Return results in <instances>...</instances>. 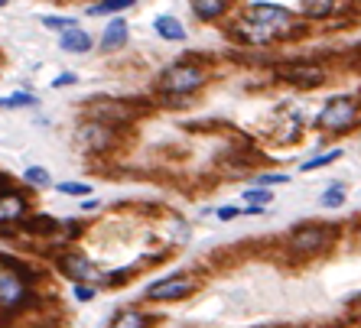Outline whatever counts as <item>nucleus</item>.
I'll return each instance as SVG.
<instances>
[{
	"instance_id": "f03ea898",
	"label": "nucleus",
	"mask_w": 361,
	"mask_h": 328,
	"mask_svg": "<svg viewBox=\"0 0 361 328\" xmlns=\"http://www.w3.org/2000/svg\"><path fill=\"white\" fill-rule=\"evenodd\" d=\"M29 292L27 270H20L17 263L0 260V309H20Z\"/></svg>"
},
{
	"instance_id": "0eeeda50",
	"label": "nucleus",
	"mask_w": 361,
	"mask_h": 328,
	"mask_svg": "<svg viewBox=\"0 0 361 328\" xmlns=\"http://www.w3.org/2000/svg\"><path fill=\"white\" fill-rule=\"evenodd\" d=\"M78 140H82V147L91 153H105L108 147H111V140H115V133L108 131V124H85L82 131H78Z\"/></svg>"
},
{
	"instance_id": "7c9ffc66",
	"label": "nucleus",
	"mask_w": 361,
	"mask_h": 328,
	"mask_svg": "<svg viewBox=\"0 0 361 328\" xmlns=\"http://www.w3.org/2000/svg\"><path fill=\"white\" fill-rule=\"evenodd\" d=\"M358 325H361V312H358Z\"/></svg>"
},
{
	"instance_id": "20e7f679",
	"label": "nucleus",
	"mask_w": 361,
	"mask_h": 328,
	"mask_svg": "<svg viewBox=\"0 0 361 328\" xmlns=\"http://www.w3.org/2000/svg\"><path fill=\"white\" fill-rule=\"evenodd\" d=\"M202 82H205V72H202L199 66H192V62H176V66H170L163 72L160 88L166 94H189V91H196Z\"/></svg>"
},
{
	"instance_id": "39448f33",
	"label": "nucleus",
	"mask_w": 361,
	"mask_h": 328,
	"mask_svg": "<svg viewBox=\"0 0 361 328\" xmlns=\"http://www.w3.org/2000/svg\"><path fill=\"white\" fill-rule=\"evenodd\" d=\"M192 290H196V280H192V276H166V280L153 283L150 290H147V299L150 302H176V299H186Z\"/></svg>"
},
{
	"instance_id": "393cba45",
	"label": "nucleus",
	"mask_w": 361,
	"mask_h": 328,
	"mask_svg": "<svg viewBox=\"0 0 361 328\" xmlns=\"http://www.w3.org/2000/svg\"><path fill=\"white\" fill-rule=\"evenodd\" d=\"M59 192H62V195H88V186L85 182H62Z\"/></svg>"
},
{
	"instance_id": "412c9836",
	"label": "nucleus",
	"mask_w": 361,
	"mask_h": 328,
	"mask_svg": "<svg viewBox=\"0 0 361 328\" xmlns=\"http://www.w3.org/2000/svg\"><path fill=\"white\" fill-rule=\"evenodd\" d=\"M23 179H27L29 186H49V172L39 166H29L27 172H23Z\"/></svg>"
},
{
	"instance_id": "cd10ccee",
	"label": "nucleus",
	"mask_w": 361,
	"mask_h": 328,
	"mask_svg": "<svg viewBox=\"0 0 361 328\" xmlns=\"http://www.w3.org/2000/svg\"><path fill=\"white\" fill-rule=\"evenodd\" d=\"M75 82H78L75 72H62V75H59L56 82H52V88H66V84H75Z\"/></svg>"
},
{
	"instance_id": "c85d7f7f",
	"label": "nucleus",
	"mask_w": 361,
	"mask_h": 328,
	"mask_svg": "<svg viewBox=\"0 0 361 328\" xmlns=\"http://www.w3.org/2000/svg\"><path fill=\"white\" fill-rule=\"evenodd\" d=\"M235 215H238V208H219V218H221V221H231V218H235Z\"/></svg>"
},
{
	"instance_id": "4468645a",
	"label": "nucleus",
	"mask_w": 361,
	"mask_h": 328,
	"mask_svg": "<svg viewBox=\"0 0 361 328\" xmlns=\"http://www.w3.org/2000/svg\"><path fill=\"white\" fill-rule=\"evenodd\" d=\"M228 7L231 0H192V13L199 20H219Z\"/></svg>"
},
{
	"instance_id": "c756f323",
	"label": "nucleus",
	"mask_w": 361,
	"mask_h": 328,
	"mask_svg": "<svg viewBox=\"0 0 361 328\" xmlns=\"http://www.w3.org/2000/svg\"><path fill=\"white\" fill-rule=\"evenodd\" d=\"M0 7H7V0H0Z\"/></svg>"
},
{
	"instance_id": "ddd939ff",
	"label": "nucleus",
	"mask_w": 361,
	"mask_h": 328,
	"mask_svg": "<svg viewBox=\"0 0 361 328\" xmlns=\"http://www.w3.org/2000/svg\"><path fill=\"white\" fill-rule=\"evenodd\" d=\"M153 29H156V36L170 39V43H182L186 39V29H182V23L176 17H156L153 20Z\"/></svg>"
},
{
	"instance_id": "2f4dec72",
	"label": "nucleus",
	"mask_w": 361,
	"mask_h": 328,
	"mask_svg": "<svg viewBox=\"0 0 361 328\" xmlns=\"http://www.w3.org/2000/svg\"><path fill=\"white\" fill-rule=\"evenodd\" d=\"M358 3H361V0H358Z\"/></svg>"
},
{
	"instance_id": "423d86ee",
	"label": "nucleus",
	"mask_w": 361,
	"mask_h": 328,
	"mask_svg": "<svg viewBox=\"0 0 361 328\" xmlns=\"http://www.w3.org/2000/svg\"><path fill=\"white\" fill-rule=\"evenodd\" d=\"M247 20H257V23L270 27L274 33H290V27H293V13L286 7H277V3H254V7H247Z\"/></svg>"
},
{
	"instance_id": "f8f14e48",
	"label": "nucleus",
	"mask_w": 361,
	"mask_h": 328,
	"mask_svg": "<svg viewBox=\"0 0 361 328\" xmlns=\"http://www.w3.org/2000/svg\"><path fill=\"white\" fill-rule=\"evenodd\" d=\"M59 43H62V49H66V52H78V56L91 49V36H88V33H82V29H75V27L62 29V39H59Z\"/></svg>"
},
{
	"instance_id": "5701e85b",
	"label": "nucleus",
	"mask_w": 361,
	"mask_h": 328,
	"mask_svg": "<svg viewBox=\"0 0 361 328\" xmlns=\"http://www.w3.org/2000/svg\"><path fill=\"white\" fill-rule=\"evenodd\" d=\"M247 202H260V205H267L270 202V192H267V186H254V188H247L244 192Z\"/></svg>"
},
{
	"instance_id": "a878e982",
	"label": "nucleus",
	"mask_w": 361,
	"mask_h": 328,
	"mask_svg": "<svg viewBox=\"0 0 361 328\" xmlns=\"http://www.w3.org/2000/svg\"><path fill=\"white\" fill-rule=\"evenodd\" d=\"M98 296V286H75V299L78 302H91Z\"/></svg>"
},
{
	"instance_id": "dca6fc26",
	"label": "nucleus",
	"mask_w": 361,
	"mask_h": 328,
	"mask_svg": "<svg viewBox=\"0 0 361 328\" xmlns=\"http://www.w3.org/2000/svg\"><path fill=\"white\" fill-rule=\"evenodd\" d=\"M335 3L339 0H303V13L309 20H325L335 10Z\"/></svg>"
},
{
	"instance_id": "6ab92c4d",
	"label": "nucleus",
	"mask_w": 361,
	"mask_h": 328,
	"mask_svg": "<svg viewBox=\"0 0 361 328\" xmlns=\"http://www.w3.org/2000/svg\"><path fill=\"white\" fill-rule=\"evenodd\" d=\"M36 104V98L27 91H17V94H10V98H0V111L3 107H33Z\"/></svg>"
},
{
	"instance_id": "9d476101",
	"label": "nucleus",
	"mask_w": 361,
	"mask_h": 328,
	"mask_svg": "<svg viewBox=\"0 0 361 328\" xmlns=\"http://www.w3.org/2000/svg\"><path fill=\"white\" fill-rule=\"evenodd\" d=\"M27 218V198L17 192H3L0 195V225H17Z\"/></svg>"
},
{
	"instance_id": "aec40b11",
	"label": "nucleus",
	"mask_w": 361,
	"mask_h": 328,
	"mask_svg": "<svg viewBox=\"0 0 361 328\" xmlns=\"http://www.w3.org/2000/svg\"><path fill=\"white\" fill-rule=\"evenodd\" d=\"M342 202H345V186H342V182L323 192V205H325V208H339Z\"/></svg>"
},
{
	"instance_id": "4be33fe9",
	"label": "nucleus",
	"mask_w": 361,
	"mask_h": 328,
	"mask_svg": "<svg viewBox=\"0 0 361 328\" xmlns=\"http://www.w3.org/2000/svg\"><path fill=\"white\" fill-rule=\"evenodd\" d=\"M27 228L29 231H46V234H52V231H56V221H52V218H29L27 221Z\"/></svg>"
},
{
	"instance_id": "f257e3e1",
	"label": "nucleus",
	"mask_w": 361,
	"mask_h": 328,
	"mask_svg": "<svg viewBox=\"0 0 361 328\" xmlns=\"http://www.w3.org/2000/svg\"><path fill=\"white\" fill-rule=\"evenodd\" d=\"M358 117H361V107H358L355 98H332V101L319 111L316 124H319L323 131H329V133H345V131H352L355 124H358Z\"/></svg>"
},
{
	"instance_id": "9b49d317",
	"label": "nucleus",
	"mask_w": 361,
	"mask_h": 328,
	"mask_svg": "<svg viewBox=\"0 0 361 328\" xmlns=\"http://www.w3.org/2000/svg\"><path fill=\"white\" fill-rule=\"evenodd\" d=\"M124 43H127V23L117 17V20L108 23L105 36H101V49H105V52H115V49H121Z\"/></svg>"
},
{
	"instance_id": "bb28decb",
	"label": "nucleus",
	"mask_w": 361,
	"mask_h": 328,
	"mask_svg": "<svg viewBox=\"0 0 361 328\" xmlns=\"http://www.w3.org/2000/svg\"><path fill=\"white\" fill-rule=\"evenodd\" d=\"M254 182H257V186H267V188H270V186H280V182H290V179H286L283 172H277V176H257Z\"/></svg>"
},
{
	"instance_id": "7ed1b4c3",
	"label": "nucleus",
	"mask_w": 361,
	"mask_h": 328,
	"mask_svg": "<svg viewBox=\"0 0 361 328\" xmlns=\"http://www.w3.org/2000/svg\"><path fill=\"white\" fill-rule=\"evenodd\" d=\"M335 228L329 225H306V228H296L290 234V253L293 257H313V253L325 251L329 241H332Z\"/></svg>"
},
{
	"instance_id": "f3484780",
	"label": "nucleus",
	"mask_w": 361,
	"mask_h": 328,
	"mask_svg": "<svg viewBox=\"0 0 361 328\" xmlns=\"http://www.w3.org/2000/svg\"><path fill=\"white\" fill-rule=\"evenodd\" d=\"M137 0H101V3H95V7H88V13L91 17H101V13H117V10H127L133 7Z\"/></svg>"
},
{
	"instance_id": "a211bd4d",
	"label": "nucleus",
	"mask_w": 361,
	"mask_h": 328,
	"mask_svg": "<svg viewBox=\"0 0 361 328\" xmlns=\"http://www.w3.org/2000/svg\"><path fill=\"white\" fill-rule=\"evenodd\" d=\"M342 156V150H329V153H319V156H313V160H306L303 163V172H313V169H323L329 166V163H335Z\"/></svg>"
},
{
	"instance_id": "1a4fd4ad",
	"label": "nucleus",
	"mask_w": 361,
	"mask_h": 328,
	"mask_svg": "<svg viewBox=\"0 0 361 328\" xmlns=\"http://www.w3.org/2000/svg\"><path fill=\"white\" fill-rule=\"evenodd\" d=\"M59 267H62V273L66 276H72V280H98L101 273H98V267L91 260H85V257H78V253H66L62 260H59Z\"/></svg>"
},
{
	"instance_id": "b1692460",
	"label": "nucleus",
	"mask_w": 361,
	"mask_h": 328,
	"mask_svg": "<svg viewBox=\"0 0 361 328\" xmlns=\"http://www.w3.org/2000/svg\"><path fill=\"white\" fill-rule=\"evenodd\" d=\"M43 27H49V29H68V27H75V20L72 17H43Z\"/></svg>"
},
{
	"instance_id": "6e6552de",
	"label": "nucleus",
	"mask_w": 361,
	"mask_h": 328,
	"mask_svg": "<svg viewBox=\"0 0 361 328\" xmlns=\"http://www.w3.org/2000/svg\"><path fill=\"white\" fill-rule=\"evenodd\" d=\"M280 78L290 84H300V88H316V84L325 82V72L319 66H286L280 68Z\"/></svg>"
},
{
	"instance_id": "2eb2a0df",
	"label": "nucleus",
	"mask_w": 361,
	"mask_h": 328,
	"mask_svg": "<svg viewBox=\"0 0 361 328\" xmlns=\"http://www.w3.org/2000/svg\"><path fill=\"white\" fill-rule=\"evenodd\" d=\"M111 328H150V319H147L143 312H137V309H124V312H117L115 315Z\"/></svg>"
}]
</instances>
